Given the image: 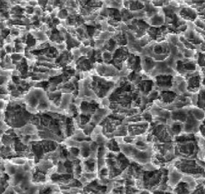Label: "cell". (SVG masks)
<instances>
[{"label": "cell", "mask_w": 205, "mask_h": 194, "mask_svg": "<svg viewBox=\"0 0 205 194\" xmlns=\"http://www.w3.org/2000/svg\"><path fill=\"white\" fill-rule=\"evenodd\" d=\"M183 175L193 177L196 179L205 178V161L199 159H175L172 163Z\"/></svg>", "instance_id": "6da1fadb"}, {"label": "cell", "mask_w": 205, "mask_h": 194, "mask_svg": "<svg viewBox=\"0 0 205 194\" xmlns=\"http://www.w3.org/2000/svg\"><path fill=\"white\" fill-rule=\"evenodd\" d=\"M193 189L185 181L181 180L173 188L172 192L174 194H190Z\"/></svg>", "instance_id": "7a4b0ae2"}, {"label": "cell", "mask_w": 205, "mask_h": 194, "mask_svg": "<svg viewBox=\"0 0 205 194\" xmlns=\"http://www.w3.org/2000/svg\"><path fill=\"white\" fill-rule=\"evenodd\" d=\"M161 98L162 99L163 102L166 103V104H170L176 98V94L173 92L164 91L161 94Z\"/></svg>", "instance_id": "3957f363"}, {"label": "cell", "mask_w": 205, "mask_h": 194, "mask_svg": "<svg viewBox=\"0 0 205 194\" xmlns=\"http://www.w3.org/2000/svg\"><path fill=\"white\" fill-rule=\"evenodd\" d=\"M10 56L13 61H21L24 58L23 56L21 54H18V53H13V54H10Z\"/></svg>", "instance_id": "277c9868"}, {"label": "cell", "mask_w": 205, "mask_h": 194, "mask_svg": "<svg viewBox=\"0 0 205 194\" xmlns=\"http://www.w3.org/2000/svg\"><path fill=\"white\" fill-rule=\"evenodd\" d=\"M10 35V28L6 27V28L1 30V36L3 39H6Z\"/></svg>", "instance_id": "5b68a950"}, {"label": "cell", "mask_w": 205, "mask_h": 194, "mask_svg": "<svg viewBox=\"0 0 205 194\" xmlns=\"http://www.w3.org/2000/svg\"><path fill=\"white\" fill-rule=\"evenodd\" d=\"M13 47L14 46H11L10 44H7L5 45H4L3 48L5 49V52L7 53V54L10 55V54H13Z\"/></svg>", "instance_id": "8992f818"}, {"label": "cell", "mask_w": 205, "mask_h": 194, "mask_svg": "<svg viewBox=\"0 0 205 194\" xmlns=\"http://www.w3.org/2000/svg\"><path fill=\"white\" fill-rule=\"evenodd\" d=\"M199 132H200L201 136L205 139V124L204 123H201L199 128Z\"/></svg>", "instance_id": "52a82bcc"}, {"label": "cell", "mask_w": 205, "mask_h": 194, "mask_svg": "<svg viewBox=\"0 0 205 194\" xmlns=\"http://www.w3.org/2000/svg\"><path fill=\"white\" fill-rule=\"evenodd\" d=\"M67 11L66 10H61L59 11L58 16H59V18H62V19H65V18H67Z\"/></svg>", "instance_id": "ba28073f"}, {"label": "cell", "mask_w": 205, "mask_h": 194, "mask_svg": "<svg viewBox=\"0 0 205 194\" xmlns=\"http://www.w3.org/2000/svg\"><path fill=\"white\" fill-rule=\"evenodd\" d=\"M8 80H9V77H8L0 75V86L5 85L7 83H8Z\"/></svg>", "instance_id": "9c48e42d"}, {"label": "cell", "mask_w": 205, "mask_h": 194, "mask_svg": "<svg viewBox=\"0 0 205 194\" xmlns=\"http://www.w3.org/2000/svg\"><path fill=\"white\" fill-rule=\"evenodd\" d=\"M29 5L31 7H34L35 5H37V2L34 1V0H30L29 2Z\"/></svg>", "instance_id": "30bf717a"}]
</instances>
